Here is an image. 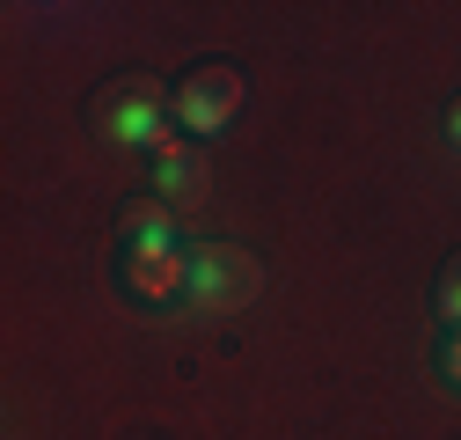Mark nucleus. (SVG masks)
<instances>
[{
	"label": "nucleus",
	"mask_w": 461,
	"mask_h": 440,
	"mask_svg": "<svg viewBox=\"0 0 461 440\" xmlns=\"http://www.w3.org/2000/svg\"><path fill=\"white\" fill-rule=\"evenodd\" d=\"M81 118H88V133L110 140V147H147V154H154V147L168 140V118H176V103L161 96L154 74L125 67V74H110L103 88H88Z\"/></svg>",
	"instance_id": "f257e3e1"
},
{
	"label": "nucleus",
	"mask_w": 461,
	"mask_h": 440,
	"mask_svg": "<svg viewBox=\"0 0 461 440\" xmlns=\"http://www.w3.org/2000/svg\"><path fill=\"white\" fill-rule=\"evenodd\" d=\"M242 96H249V81H242V67H235V60H198L176 88H168V103H176V125H184V133H198V140H212V133L235 125Z\"/></svg>",
	"instance_id": "f03ea898"
},
{
	"label": "nucleus",
	"mask_w": 461,
	"mask_h": 440,
	"mask_svg": "<svg viewBox=\"0 0 461 440\" xmlns=\"http://www.w3.org/2000/svg\"><path fill=\"white\" fill-rule=\"evenodd\" d=\"M198 316H235L257 301V257L242 243H198L191 250V294H184Z\"/></svg>",
	"instance_id": "7ed1b4c3"
},
{
	"label": "nucleus",
	"mask_w": 461,
	"mask_h": 440,
	"mask_svg": "<svg viewBox=\"0 0 461 440\" xmlns=\"http://www.w3.org/2000/svg\"><path fill=\"white\" fill-rule=\"evenodd\" d=\"M147 161H154V198H161V206H176V213H184V206L205 198V177H212L205 140H176V133H168Z\"/></svg>",
	"instance_id": "20e7f679"
},
{
	"label": "nucleus",
	"mask_w": 461,
	"mask_h": 440,
	"mask_svg": "<svg viewBox=\"0 0 461 440\" xmlns=\"http://www.w3.org/2000/svg\"><path fill=\"white\" fill-rule=\"evenodd\" d=\"M118 287L147 308H168L191 294V250H147V257H118Z\"/></svg>",
	"instance_id": "39448f33"
},
{
	"label": "nucleus",
	"mask_w": 461,
	"mask_h": 440,
	"mask_svg": "<svg viewBox=\"0 0 461 440\" xmlns=\"http://www.w3.org/2000/svg\"><path fill=\"white\" fill-rule=\"evenodd\" d=\"M147 250H176V206L125 198L118 206V257H147Z\"/></svg>",
	"instance_id": "423d86ee"
},
{
	"label": "nucleus",
	"mask_w": 461,
	"mask_h": 440,
	"mask_svg": "<svg viewBox=\"0 0 461 440\" xmlns=\"http://www.w3.org/2000/svg\"><path fill=\"white\" fill-rule=\"evenodd\" d=\"M432 308H439L447 330H461V250L439 264V280H432Z\"/></svg>",
	"instance_id": "0eeeda50"
},
{
	"label": "nucleus",
	"mask_w": 461,
	"mask_h": 440,
	"mask_svg": "<svg viewBox=\"0 0 461 440\" xmlns=\"http://www.w3.org/2000/svg\"><path fill=\"white\" fill-rule=\"evenodd\" d=\"M432 367H439V381H447V390H461V330H447V338H439Z\"/></svg>",
	"instance_id": "6e6552de"
},
{
	"label": "nucleus",
	"mask_w": 461,
	"mask_h": 440,
	"mask_svg": "<svg viewBox=\"0 0 461 440\" xmlns=\"http://www.w3.org/2000/svg\"><path fill=\"white\" fill-rule=\"evenodd\" d=\"M439 125H447V147H454V154H461V96H454V103H447V118H439Z\"/></svg>",
	"instance_id": "1a4fd4ad"
}]
</instances>
